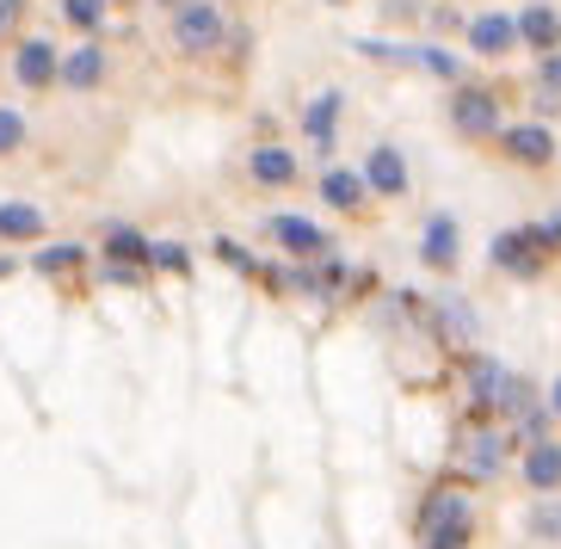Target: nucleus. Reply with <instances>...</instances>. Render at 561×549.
<instances>
[{"label": "nucleus", "mask_w": 561, "mask_h": 549, "mask_svg": "<svg viewBox=\"0 0 561 549\" xmlns=\"http://www.w3.org/2000/svg\"><path fill=\"white\" fill-rule=\"evenodd\" d=\"M457 253H462V229L457 217H432L426 235H420V260H426L432 272H450L457 266Z\"/></svg>", "instance_id": "nucleus-18"}, {"label": "nucleus", "mask_w": 561, "mask_h": 549, "mask_svg": "<svg viewBox=\"0 0 561 549\" xmlns=\"http://www.w3.org/2000/svg\"><path fill=\"white\" fill-rule=\"evenodd\" d=\"M100 278L105 284H142V278H149V266H100Z\"/></svg>", "instance_id": "nucleus-33"}, {"label": "nucleus", "mask_w": 561, "mask_h": 549, "mask_svg": "<svg viewBox=\"0 0 561 549\" xmlns=\"http://www.w3.org/2000/svg\"><path fill=\"white\" fill-rule=\"evenodd\" d=\"M216 260H222V266H229V272H248V278H260V260H253V253L241 248V241H229V235L216 241Z\"/></svg>", "instance_id": "nucleus-30"}, {"label": "nucleus", "mask_w": 561, "mask_h": 549, "mask_svg": "<svg viewBox=\"0 0 561 549\" xmlns=\"http://www.w3.org/2000/svg\"><path fill=\"white\" fill-rule=\"evenodd\" d=\"M518 44H530L537 56L561 50V13L549 7V0H530L525 13H518Z\"/></svg>", "instance_id": "nucleus-17"}, {"label": "nucleus", "mask_w": 561, "mask_h": 549, "mask_svg": "<svg viewBox=\"0 0 561 549\" xmlns=\"http://www.w3.org/2000/svg\"><path fill=\"white\" fill-rule=\"evenodd\" d=\"M469 531H476V518H450V525H432V531H420V549H469Z\"/></svg>", "instance_id": "nucleus-26"}, {"label": "nucleus", "mask_w": 561, "mask_h": 549, "mask_svg": "<svg viewBox=\"0 0 561 549\" xmlns=\"http://www.w3.org/2000/svg\"><path fill=\"white\" fill-rule=\"evenodd\" d=\"M149 7H167V13H173V7H180V0H149Z\"/></svg>", "instance_id": "nucleus-38"}, {"label": "nucleus", "mask_w": 561, "mask_h": 549, "mask_svg": "<svg viewBox=\"0 0 561 549\" xmlns=\"http://www.w3.org/2000/svg\"><path fill=\"white\" fill-rule=\"evenodd\" d=\"M222 37H229V19H222V7L216 0H180L173 7V50L180 56H216L222 50Z\"/></svg>", "instance_id": "nucleus-2"}, {"label": "nucleus", "mask_w": 561, "mask_h": 549, "mask_svg": "<svg viewBox=\"0 0 561 549\" xmlns=\"http://www.w3.org/2000/svg\"><path fill=\"white\" fill-rule=\"evenodd\" d=\"M248 173L265 185V192H284V185H297L302 155L284 149V142H260V149H248Z\"/></svg>", "instance_id": "nucleus-11"}, {"label": "nucleus", "mask_w": 561, "mask_h": 549, "mask_svg": "<svg viewBox=\"0 0 561 549\" xmlns=\"http://www.w3.org/2000/svg\"><path fill=\"white\" fill-rule=\"evenodd\" d=\"M105 13H112V0H62V19L81 37H100L105 32Z\"/></svg>", "instance_id": "nucleus-24"}, {"label": "nucleus", "mask_w": 561, "mask_h": 549, "mask_svg": "<svg viewBox=\"0 0 561 549\" xmlns=\"http://www.w3.org/2000/svg\"><path fill=\"white\" fill-rule=\"evenodd\" d=\"M530 531L549 537V544H561V500H543V506L530 513Z\"/></svg>", "instance_id": "nucleus-31"}, {"label": "nucleus", "mask_w": 561, "mask_h": 549, "mask_svg": "<svg viewBox=\"0 0 561 549\" xmlns=\"http://www.w3.org/2000/svg\"><path fill=\"white\" fill-rule=\"evenodd\" d=\"M328 7H346V0H328Z\"/></svg>", "instance_id": "nucleus-40"}, {"label": "nucleus", "mask_w": 561, "mask_h": 549, "mask_svg": "<svg viewBox=\"0 0 561 549\" xmlns=\"http://www.w3.org/2000/svg\"><path fill=\"white\" fill-rule=\"evenodd\" d=\"M13 272H19V260L13 253H0V278H13Z\"/></svg>", "instance_id": "nucleus-36"}, {"label": "nucleus", "mask_w": 561, "mask_h": 549, "mask_svg": "<svg viewBox=\"0 0 561 549\" xmlns=\"http://www.w3.org/2000/svg\"><path fill=\"white\" fill-rule=\"evenodd\" d=\"M413 68L432 81H462V56H450L445 44H413Z\"/></svg>", "instance_id": "nucleus-23"}, {"label": "nucleus", "mask_w": 561, "mask_h": 549, "mask_svg": "<svg viewBox=\"0 0 561 549\" xmlns=\"http://www.w3.org/2000/svg\"><path fill=\"white\" fill-rule=\"evenodd\" d=\"M358 56L382 68H413V44H389V37H358Z\"/></svg>", "instance_id": "nucleus-27"}, {"label": "nucleus", "mask_w": 561, "mask_h": 549, "mask_svg": "<svg viewBox=\"0 0 561 549\" xmlns=\"http://www.w3.org/2000/svg\"><path fill=\"white\" fill-rule=\"evenodd\" d=\"M426 19H432V32H450V25H457V13H450V7H432Z\"/></svg>", "instance_id": "nucleus-35"}, {"label": "nucleus", "mask_w": 561, "mask_h": 549, "mask_svg": "<svg viewBox=\"0 0 561 549\" xmlns=\"http://www.w3.org/2000/svg\"><path fill=\"white\" fill-rule=\"evenodd\" d=\"M549 408H556V420H561V377H556V389H549Z\"/></svg>", "instance_id": "nucleus-37"}, {"label": "nucleus", "mask_w": 561, "mask_h": 549, "mask_svg": "<svg viewBox=\"0 0 561 549\" xmlns=\"http://www.w3.org/2000/svg\"><path fill=\"white\" fill-rule=\"evenodd\" d=\"M112 7H136V0H112Z\"/></svg>", "instance_id": "nucleus-39"}, {"label": "nucleus", "mask_w": 561, "mask_h": 549, "mask_svg": "<svg viewBox=\"0 0 561 549\" xmlns=\"http://www.w3.org/2000/svg\"><path fill=\"white\" fill-rule=\"evenodd\" d=\"M321 204H333V210H364V204H370L364 167H328V173H321Z\"/></svg>", "instance_id": "nucleus-19"}, {"label": "nucleus", "mask_w": 561, "mask_h": 549, "mask_svg": "<svg viewBox=\"0 0 561 549\" xmlns=\"http://www.w3.org/2000/svg\"><path fill=\"white\" fill-rule=\"evenodd\" d=\"M105 75H112V50H105L100 37H87L81 50H68L62 56V81L68 93H93V87H105Z\"/></svg>", "instance_id": "nucleus-9"}, {"label": "nucleus", "mask_w": 561, "mask_h": 549, "mask_svg": "<svg viewBox=\"0 0 561 549\" xmlns=\"http://www.w3.org/2000/svg\"><path fill=\"white\" fill-rule=\"evenodd\" d=\"M149 248H154V241L136 229V222H105V229H100V260H105V266H149Z\"/></svg>", "instance_id": "nucleus-16"}, {"label": "nucleus", "mask_w": 561, "mask_h": 549, "mask_svg": "<svg viewBox=\"0 0 561 549\" xmlns=\"http://www.w3.org/2000/svg\"><path fill=\"white\" fill-rule=\"evenodd\" d=\"M500 149L518 167H549L556 161V136H549L543 117H537V124H506V130H500Z\"/></svg>", "instance_id": "nucleus-13"}, {"label": "nucleus", "mask_w": 561, "mask_h": 549, "mask_svg": "<svg viewBox=\"0 0 561 549\" xmlns=\"http://www.w3.org/2000/svg\"><path fill=\"white\" fill-rule=\"evenodd\" d=\"M450 124H457V136H469V142H494L506 124H500V100L488 93V87H457L450 93Z\"/></svg>", "instance_id": "nucleus-5"}, {"label": "nucleus", "mask_w": 561, "mask_h": 549, "mask_svg": "<svg viewBox=\"0 0 561 549\" xmlns=\"http://www.w3.org/2000/svg\"><path fill=\"white\" fill-rule=\"evenodd\" d=\"M340 112H346V93H340V87H328V93H314V100L302 105V136H309V149H314V155H333Z\"/></svg>", "instance_id": "nucleus-12"}, {"label": "nucleus", "mask_w": 561, "mask_h": 549, "mask_svg": "<svg viewBox=\"0 0 561 549\" xmlns=\"http://www.w3.org/2000/svg\"><path fill=\"white\" fill-rule=\"evenodd\" d=\"M549 426H556V408H543V401H530L525 414H518V438H525V445L549 438Z\"/></svg>", "instance_id": "nucleus-28"}, {"label": "nucleus", "mask_w": 561, "mask_h": 549, "mask_svg": "<svg viewBox=\"0 0 561 549\" xmlns=\"http://www.w3.org/2000/svg\"><path fill=\"white\" fill-rule=\"evenodd\" d=\"M543 87H549V93H561V50L543 56Z\"/></svg>", "instance_id": "nucleus-34"}, {"label": "nucleus", "mask_w": 561, "mask_h": 549, "mask_svg": "<svg viewBox=\"0 0 561 549\" xmlns=\"http://www.w3.org/2000/svg\"><path fill=\"white\" fill-rule=\"evenodd\" d=\"M525 482L537 488V494H556V488H561V445H556V438L525 445Z\"/></svg>", "instance_id": "nucleus-20"}, {"label": "nucleus", "mask_w": 561, "mask_h": 549, "mask_svg": "<svg viewBox=\"0 0 561 549\" xmlns=\"http://www.w3.org/2000/svg\"><path fill=\"white\" fill-rule=\"evenodd\" d=\"M265 235H272L290 260H328L333 253V235L309 217H290V210H284V217H265Z\"/></svg>", "instance_id": "nucleus-6"}, {"label": "nucleus", "mask_w": 561, "mask_h": 549, "mask_svg": "<svg viewBox=\"0 0 561 549\" xmlns=\"http://www.w3.org/2000/svg\"><path fill=\"white\" fill-rule=\"evenodd\" d=\"M488 260H494L500 272H512V278H537V272L549 266V253L537 248V235H530V222H525V229L494 235V248H488Z\"/></svg>", "instance_id": "nucleus-7"}, {"label": "nucleus", "mask_w": 561, "mask_h": 549, "mask_svg": "<svg viewBox=\"0 0 561 549\" xmlns=\"http://www.w3.org/2000/svg\"><path fill=\"white\" fill-rule=\"evenodd\" d=\"M462 377H469V408L476 414H525L530 401V384L518 377V370H506L500 358H488V352H462Z\"/></svg>", "instance_id": "nucleus-1"}, {"label": "nucleus", "mask_w": 561, "mask_h": 549, "mask_svg": "<svg viewBox=\"0 0 561 549\" xmlns=\"http://www.w3.org/2000/svg\"><path fill=\"white\" fill-rule=\"evenodd\" d=\"M469 50L488 56V62L512 56V50H518V19H512V13H476V19H469Z\"/></svg>", "instance_id": "nucleus-15"}, {"label": "nucleus", "mask_w": 561, "mask_h": 549, "mask_svg": "<svg viewBox=\"0 0 561 549\" xmlns=\"http://www.w3.org/2000/svg\"><path fill=\"white\" fill-rule=\"evenodd\" d=\"M13 81L25 87V93H50V87L62 81V50H56L44 32L19 37L13 44Z\"/></svg>", "instance_id": "nucleus-4"}, {"label": "nucleus", "mask_w": 561, "mask_h": 549, "mask_svg": "<svg viewBox=\"0 0 561 549\" xmlns=\"http://www.w3.org/2000/svg\"><path fill=\"white\" fill-rule=\"evenodd\" d=\"M93 253L81 248V241H44V248L32 253V272H44V278H68V272H81Z\"/></svg>", "instance_id": "nucleus-21"}, {"label": "nucleus", "mask_w": 561, "mask_h": 549, "mask_svg": "<svg viewBox=\"0 0 561 549\" xmlns=\"http://www.w3.org/2000/svg\"><path fill=\"white\" fill-rule=\"evenodd\" d=\"M50 235V217H44V204L32 198H0V248H32Z\"/></svg>", "instance_id": "nucleus-8"}, {"label": "nucleus", "mask_w": 561, "mask_h": 549, "mask_svg": "<svg viewBox=\"0 0 561 549\" xmlns=\"http://www.w3.org/2000/svg\"><path fill=\"white\" fill-rule=\"evenodd\" d=\"M149 266H154V272H192V248H180V241H154V248H149Z\"/></svg>", "instance_id": "nucleus-29"}, {"label": "nucleus", "mask_w": 561, "mask_h": 549, "mask_svg": "<svg viewBox=\"0 0 561 549\" xmlns=\"http://www.w3.org/2000/svg\"><path fill=\"white\" fill-rule=\"evenodd\" d=\"M364 185H370V198H408V155L377 142L364 155Z\"/></svg>", "instance_id": "nucleus-10"}, {"label": "nucleus", "mask_w": 561, "mask_h": 549, "mask_svg": "<svg viewBox=\"0 0 561 549\" xmlns=\"http://www.w3.org/2000/svg\"><path fill=\"white\" fill-rule=\"evenodd\" d=\"M457 445H462V464L476 469V476H500V469H506V445H512V438L500 433V426H462Z\"/></svg>", "instance_id": "nucleus-14"}, {"label": "nucleus", "mask_w": 561, "mask_h": 549, "mask_svg": "<svg viewBox=\"0 0 561 549\" xmlns=\"http://www.w3.org/2000/svg\"><path fill=\"white\" fill-rule=\"evenodd\" d=\"M25 142H32V117H25V105H0V161L19 155Z\"/></svg>", "instance_id": "nucleus-25"}, {"label": "nucleus", "mask_w": 561, "mask_h": 549, "mask_svg": "<svg viewBox=\"0 0 561 549\" xmlns=\"http://www.w3.org/2000/svg\"><path fill=\"white\" fill-rule=\"evenodd\" d=\"M450 518H476L469 494H462V488H432L426 506H420V531H432V525H450Z\"/></svg>", "instance_id": "nucleus-22"}, {"label": "nucleus", "mask_w": 561, "mask_h": 549, "mask_svg": "<svg viewBox=\"0 0 561 549\" xmlns=\"http://www.w3.org/2000/svg\"><path fill=\"white\" fill-rule=\"evenodd\" d=\"M426 316H432V333L445 340V352H476V340H481V316L469 309V297H462V290H445V297H432V302H426Z\"/></svg>", "instance_id": "nucleus-3"}, {"label": "nucleus", "mask_w": 561, "mask_h": 549, "mask_svg": "<svg viewBox=\"0 0 561 549\" xmlns=\"http://www.w3.org/2000/svg\"><path fill=\"white\" fill-rule=\"evenodd\" d=\"M25 13H32V0H0V37H13Z\"/></svg>", "instance_id": "nucleus-32"}]
</instances>
